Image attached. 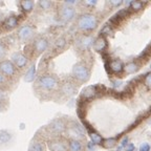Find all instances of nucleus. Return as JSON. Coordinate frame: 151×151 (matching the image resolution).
Wrapping results in <instances>:
<instances>
[{"label":"nucleus","instance_id":"obj_18","mask_svg":"<svg viewBox=\"0 0 151 151\" xmlns=\"http://www.w3.org/2000/svg\"><path fill=\"white\" fill-rule=\"evenodd\" d=\"M68 151H82L83 145L81 141L78 139H69L68 141Z\"/></svg>","mask_w":151,"mask_h":151},{"label":"nucleus","instance_id":"obj_25","mask_svg":"<svg viewBox=\"0 0 151 151\" xmlns=\"http://www.w3.org/2000/svg\"><path fill=\"white\" fill-rule=\"evenodd\" d=\"M89 137H90V139H91V142L94 145H102V143H103V141H104L103 137H102V135L99 134L97 131L90 133Z\"/></svg>","mask_w":151,"mask_h":151},{"label":"nucleus","instance_id":"obj_27","mask_svg":"<svg viewBox=\"0 0 151 151\" xmlns=\"http://www.w3.org/2000/svg\"><path fill=\"white\" fill-rule=\"evenodd\" d=\"M11 139V134L6 130H0V145H4L9 143Z\"/></svg>","mask_w":151,"mask_h":151},{"label":"nucleus","instance_id":"obj_42","mask_svg":"<svg viewBox=\"0 0 151 151\" xmlns=\"http://www.w3.org/2000/svg\"><path fill=\"white\" fill-rule=\"evenodd\" d=\"M150 124H151V122H150Z\"/></svg>","mask_w":151,"mask_h":151},{"label":"nucleus","instance_id":"obj_34","mask_svg":"<svg viewBox=\"0 0 151 151\" xmlns=\"http://www.w3.org/2000/svg\"><path fill=\"white\" fill-rule=\"evenodd\" d=\"M128 144H129V143H128V137H124V139H122V142H121V146H120V148H119L118 151H120L121 149H123L124 147H127Z\"/></svg>","mask_w":151,"mask_h":151},{"label":"nucleus","instance_id":"obj_21","mask_svg":"<svg viewBox=\"0 0 151 151\" xmlns=\"http://www.w3.org/2000/svg\"><path fill=\"white\" fill-rule=\"evenodd\" d=\"M116 142H118V139L116 137H108V139H105L102 143V146L106 149H111L113 147H116Z\"/></svg>","mask_w":151,"mask_h":151},{"label":"nucleus","instance_id":"obj_5","mask_svg":"<svg viewBox=\"0 0 151 151\" xmlns=\"http://www.w3.org/2000/svg\"><path fill=\"white\" fill-rule=\"evenodd\" d=\"M101 89H105V87L102 85H91V86L85 87L81 93V100L86 102L90 99H93L97 96H99V93H101Z\"/></svg>","mask_w":151,"mask_h":151},{"label":"nucleus","instance_id":"obj_1","mask_svg":"<svg viewBox=\"0 0 151 151\" xmlns=\"http://www.w3.org/2000/svg\"><path fill=\"white\" fill-rule=\"evenodd\" d=\"M36 86L42 90L54 91V90H56L57 88L59 87V82H58V79H57L55 76L43 75V76H40V77L37 79Z\"/></svg>","mask_w":151,"mask_h":151},{"label":"nucleus","instance_id":"obj_20","mask_svg":"<svg viewBox=\"0 0 151 151\" xmlns=\"http://www.w3.org/2000/svg\"><path fill=\"white\" fill-rule=\"evenodd\" d=\"M124 70L126 71V73H133L135 71L139 70V64L137 62H128L127 64H125L124 66Z\"/></svg>","mask_w":151,"mask_h":151},{"label":"nucleus","instance_id":"obj_9","mask_svg":"<svg viewBox=\"0 0 151 151\" xmlns=\"http://www.w3.org/2000/svg\"><path fill=\"white\" fill-rule=\"evenodd\" d=\"M48 148L50 151H68V145L61 137H54L48 141Z\"/></svg>","mask_w":151,"mask_h":151},{"label":"nucleus","instance_id":"obj_31","mask_svg":"<svg viewBox=\"0 0 151 151\" xmlns=\"http://www.w3.org/2000/svg\"><path fill=\"white\" fill-rule=\"evenodd\" d=\"M5 56H6V46H5L4 43L0 41V62L3 61Z\"/></svg>","mask_w":151,"mask_h":151},{"label":"nucleus","instance_id":"obj_35","mask_svg":"<svg viewBox=\"0 0 151 151\" xmlns=\"http://www.w3.org/2000/svg\"><path fill=\"white\" fill-rule=\"evenodd\" d=\"M139 151H150V145L147 144V143H144L139 147Z\"/></svg>","mask_w":151,"mask_h":151},{"label":"nucleus","instance_id":"obj_41","mask_svg":"<svg viewBox=\"0 0 151 151\" xmlns=\"http://www.w3.org/2000/svg\"><path fill=\"white\" fill-rule=\"evenodd\" d=\"M150 68H151V63H150Z\"/></svg>","mask_w":151,"mask_h":151},{"label":"nucleus","instance_id":"obj_37","mask_svg":"<svg viewBox=\"0 0 151 151\" xmlns=\"http://www.w3.org/2000/svg\"><path fill=\"white\" fill-rule=\"evenodd\" d=\"M94 147H96V145H94L92 142H89V143L87 144V148L89 149L90 151H93L94 150Z\"/></svg>","mask_w":151,"mask_h":151},{"label":"nucleus","instance_id":"obj_23","mask_svg":"<svg viewBox=\"0 0 151 151\" xmlns=\"http://www.w3.org/2000/svg\"><path fill=\"white\" fill-rule=\"evenodd\" d=\"M150 56H151V44H149V45H147L146 48H145V50L139 55V57H137V60L141 59V60H143V61H146Z\"/></svg>","mask_w":151,"mask_h":151},{"label":"nucleus","instance_id":"obj_10","mask_svg":"<svg viewBox=\"0 0 151 151\" xmlns=\"http://www.w3.org/2000/svg\"><path fill=\"white\" fill-rule=\"evenodd\" d=\"M12 62L15 64V66L18 69H22L27 65L28 58L24 54H22V52H16L12 55Z\"/></svg>","mask_w":151,"mask_h":151},{"label":"nucleus","instance_id":"obj_6","mask_svg":"<svg viewBox=\"0 0 151 151\" xmlns=\"http://www.w3.org/2000/svg\"><path fill=\"white\" fill-rule=\"evenodd\" d=\"M17 68L12 60H3L0 62V71L6 78H14L17 73Z\"/></svg>","mask_w":151,"mask_h":151},{"label":"nucleus","instance_id":"obj_11","mask_svg":"<svg viewBox=\"0 0 151 151\" xmlns=\"http://www.w3.org/2000/svg\"><path fill=\"white\" fill-rule=\"evenodd\" d=\"M48 129L54 134H61L66 130V124L62 119H56L48 125Z\"/></svg>","mask_w":151,"mask_h":151},{"label":"nucleus","instance_id":"obj_38","mask_svg":"<svg viewBox=\"0 0 151 151\" xmlns=\"http://www.w3.org/2000/svg\"><path fill=\"white\" fill-rule=\"evenodd\" d=\"M133 150H134V145H133V144H128L127 151H133Z\"/></svg>","mask_w":151,"mask_h":151},{"label":"nucleus","instance_id":"obj_29","mask_svg":"<svg viewBox=\"0 0 151 151\" xmlns=\"http://www.w3.org/2000/svg\"><path fill=\"white\" fill-rule=\"evenodd\" d=\"M112 34H113L112 26L109 25V24L104 25L103 28L101 29V32H100V36H103V37H105V36H112Z\"/></svg>","mask_w":151,"mask_h":151},{"label":"nucleus","instance_id":"obj_14","mask_svg":"<svg viewBox=\"0 0 151 151\" xmlns=\"http://www.w3.org/2000/svg\"><path fill=\"white\" fill-rule=\"evenodd\" d=\"M61 91L62 93H64L65 96H73L77 91V85L73 84V82L66 81L61 85Z\"/></svg>","mask_w":151,"mask_h":151},{"label":"nucleus","instance_id":"obj_16","mask_svg":"<svg viewBox=\"0 0 151 151\" xmlns=\"http://www.w3.org/2000/svg\"><path fill=\"white\" fill-rule=\"evenodd\" d=\"M109 66H110V70L112 73H121L124 70V65L121 61L119 60H113V61L109 62Z\"/></svg>","mask_w":151,"mask_h":151},{"label":"nucleus","instance_id":"obj_13","mask_svg":"<svg viewBox=\"0 0 151 151\" xmlns=\"http://www.w3.org/2000/svg\"><path fill=\"white\" fill-rule=\"evenodd\" d=\"M93 48L96 52H101V54L104 52H106V48H107L106 38L103 37V36H99L93 42Z\"/></svg>","mask_w":151,"mask_h":151},{"label":"nucleus","instance_id":"obj_24","mask_svg":"<svg viewBox=\"0 0 151 151\" xmlns=\"http://www.w3.org/2000/svg\"><path fill=\"white\" fill-rule=\"evenodd\" d=\"M94 41L92 40L91 37H82L79 41V45H80L82 48H88L90 46L91 43H93Z\"/></svg>","mask_w":151,"mask_h":151},{"label":"nucleus","instance_id":"obj_32","mask_svg":"<svg viewBox=\"0 0 151 151\" xmlns=\"http://www.w3.org/2000/svg\"><path fill=\"white\" fill-rule=\"evenodd\" d=\"M52 5V3L50 1H39V6L42 9H50V6Z\"/></svg>","mask_w":151,"mask_h":151},{"label":"nucleus","instance_id":"obj_26","mask_svg":"<svg viewBox=\"0 0 151 151\" xmlns=\"http://www.w3.org/2000/svg\"><path fill=\"white\" fill-rule=\"evenodd\" d=\"M145 4H146V1H131L130 9L133 12H137V11H141Z\"/></svg>","mask_w":151,"mask_h":151},{"label":"nucleus","instance_id":"obj_30","mask_svg":"<svg viewBox=\"0 0 151 151\" xmlns=\"http://www.w3.org/2000/svg\"><path fill=\"white\" fill-rule=\"evenodd\" d=\"M66 45V39L64 37L58 38L56 41H55V47L57 50H63Z\"/></svg>","mask_w":151,"mask_h":151},{"label":"nucleus","instance_id":"obj_17","mask_svg":"<svg viewBox=\"0 0 151 151\" xmlns=\"http://www.w3.org/2000/svg\"><path fill=\"white\" fill-rule=\"evenodd\" d=\"M35 78H36V66H35V64H33V65L26 70L25 75H24V81L27 83H31L35 80Z\"/></svg>","mask_w":151,"mask_h":151},{"label":"nucleus","instance_id":"obj_19","mask_svg":"<svg viewBox=\"0 0 151 151\" xmlns=\"http://www.w3.org/2000/svg\"><path fill=\"white\" fill-rule=\"evenodd\" d=\"M28 151H45L44 143L41 141H33L28 148Z\"/></svg>","mask_w":151,"mask_h":151},{"label":"nucleus","instance_id":"obj_7","mask_svg":"<svg viewBox=\"0 0 151 151\" xmlns=\"http://www.w3.org/2000/svg\"><path fill=\"white\" fill-rule=\"evenodd\" d=\"M17 36H18L19 40L21 42H27L32 39L34 36V28L29 24H24L21 27L19 28L17 32Z\"/></svg>","mask_w":151,"mask_h":151},{"label":"nucleus","instance_id":"obj_36","mask_svg":"<svg viewBox=\"0 0 151 151\" xmlns=\"http://www.w3.org/2000/svg\"><path fill=\"white\" fill-rule=\"evenodd\" d=\"M5 83H6V77H4V76L2 75V73L0 71V87H1L2 85H5Z\"/></svg>","mask_w":151,"mask_h":151},{"label":"nucleus","instance_id":"obj_3","mask_svg":"<svg viewBox=\"0 0 151 151\" xmlns=\"http://www.w3.org/2000/svg\"><path fill=\"white\" fill-rule=\"evenodd\" d=\"M77 25L82 31H93L94 28H97L98 26V19L94 15L86 13V14L81 15L78 18Z\"/></svg>","mask_w":151,"mask_h":151},{"label":"nucleus","instance_id":"obj_39","mask_svg":"<svg viewBox=\"0 0 151 151\" xmlns=\"http://www.w3.org/2000/svg\"><path fill=\"white\" fill-rule=\"evenodd\" d=\"M86 4L87 5H96L97 4V0H90V1H87Z\"/></svg>","mask_w":151,"mask_h":151},{"label":"nucleus","instance_id":"obj_33","mask_svg":"<svg viewBox=\"0 0 151 151\" xmlns=\"http://www.w3.org/2000/svg\"><path fill=\"white\" fill-rule=\"evenodd\" d=\"M144 83L146 86L151 87V73H148L144 78Z\"/></svg>","mask_w":151,"mask_h":151},{"label":"nucleus","instance_id":"obj_12","mask_svg":"<svg viewBox=\"0 0 151 151\" xmlns=\"http://www.w3.org/2000/svg\"><path fill=\"white\" fill-rule=\"evenodd\" d=\"M47 47H48V41L46 38L39 37L34 41L33 48L34 52H36V54H42L43 52L47 50Z\"/></svg>","mask_w":151,"mask_h":151},{"label":"nucleus","instance_id":"obj_40","mask_svg":"<svg viewBox=\"0 0 151 151\" xmlns=\"http://www.w3.org/2000/svg\"><path fill=\"white\" fill-rule=\"evenodd\" d=\"M123 3V1L122 0H118V1H111V4H113V5H120V4H122Z\"/></svg>","mask_w":151,"mask_h":151},{"label":"nucleus","instance_id":"obj_8","mask_svg":"<svg viewBox=\"0 0 151 151\" xmlns=\"http://www.w3.org/2000/svg\"><path fill=\"white\" fill-rule=\"evenodd\" d=\"M76 15V11L71 5H67L64 3L59 7V17L63 21H70Z\"/></svg>","mask_w":151,"mask_h":151},{"label":"nucleus","instance_id":"obj_4","mask_svg":"<svg viewBox=\"0 0 151 151\" xmlns=\"http://www.w3.org/2000/svg\"><path fill=\"white\" fill-rule=\"evenodd\" d=\"M85 128L83 126H81L79 123L77 122H70L68 125H66V134L69 137V139H78L80 141V139H84L85 137Z\"/></svg>","mask_w":151,"mask_h":151},{"label":"nucleus","instance_id":"obj_2","mask_svg":"<svg viewBox=\"0 0 151 151\" xmlns=\"http://www.w3.org/2000/svg\"><path fill=\"white\" fill-rule=\"evenodd\" d=\"M73 77L75 80L79 81L81 83L87 82L90 78V71L88 66L84 62H77L73 66Z\"/></svg>","mask_w":151,"mask_h":151},{"label":"nucleus","instance_id":"obj_15","mask_svg":"<svg viewBox=\"0 0 151 151\" xmlns=\"http://www.w3.org/2000/svg\"><path fill=\"white\" fill-rule=\"evenodd\" d=\"M19 24V18L18 16L15 15H11V16L6 17L3 21V26L5 29H13V28L17 27Z\"/></svg>","mask_w":151,"mask_h":151},{"label":"nucleus","instance_id":"obj_22","mask_svg":"<svg viewBox=\"0 0 151 151\" xmlns=\"http://www.w3.org/2000/svg\"><path fill=\"white\" fill-rule=\"evenodd\" d=\"M20 6H21V9L23 12L29 13L32 12V9L34 7V2L31 1V0H24V1L20 2Z\"/></svg>","mask_w":151,"mask_h":151},{"label":"nucleus","instance_id":"obj_28","mask_svg":"<svg viewBox=\"0 0 151 151\" xmlns=\"http://www.w3.org/2000/svg\"><path fill=\"white\" fill-rule=\"evenodd\" d=\"M130 14H131V9H130V7H125V9H120L116 15L123 21V20H124L125 18H127Z\"/></svg>","mask_w":151,"mask_h":151}]
</instances>
